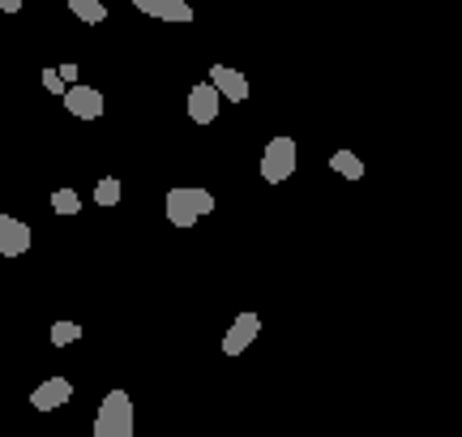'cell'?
Returning a JSON list of instances; mask_svg holds the SVG:
<instances>
[{
    "instance_id": "ac0fdd59",
    "label": "cell",
    "mask_w": 462,
    "mask_h": 437,
    "mask_svg": "<svg viewBox=\"0 0 462 437\" xmlns=\"http://www.w3.org/2000/svg\"><path fill=\"white\" fill-rule=\"evenodd\" d=\"M60 78H65V82H73V86H78V65H60Z\"/></svg>"
},
{
    "instance_id": "8992f818",
    "label": "cell",
    "mask_w": 462,
    "mask_h": 437,
    "mask_svg": "<svg viewBox=\"0 0 462 437\" xmlns=\"http://www.w3.org/2000/svg\"><path fill=\"white\" fill-rule=\"evenodd\" d=\"M69 399H73V382L69 377H48V382H39V386L31 390V407L34 412H56V407H65Z\"/></svg>"
},
{
    "instance_id": "3957f363",
    "label": "cell",
    "mask_w": 462,
    "mask_h": 437,
    "mask_svg": "<svg viewBox=\"0 0 462 437\" xmlns=\"http://www.w3.org/2000/svg\"><path fill=\"white\" fill-rule=\"evenodd\" d=\"M296 163H300V146L296 137H270L262 151V181L265 185H282V181H291L296 176Z\"/></svg>"
},
{
    "instance_id": "30bf717a",
    "label": "cell",
    "mask_w": 462,
    "mask_h": 437,
    "mask_svg": "<svg viewBox=\"0 0 462 437\" xmlns=\"http://www.w3.org/2000/svg\"><path fill=\"white\" fill-rule=\"evenodd\" d=\"M210 82H215V90L223 95L227 103H245L248 99V78L240 73V69L231 65H210Z\"/></svg>"
},
{
    "instance_id": "8fae6325",
    "label": "cell",
    "mask_w": 462,
    "mask_h": 437,
    "mask_svg": "<svg viewBox=\"0 0 462 437\" xmlns=\"http://www.w3.org/2000/svg\"><path fill=\"white\" fill-rule=\"evenodd\" d=\"M330 168L338 172V176H346V181H364V172H368V168H364V159L356 151H334L330 154Z\"/></svg>"
},
{
    "instance_id": "9c48e42d",
    "label": "cell",
    "mask_w": 462,
    "mask_h": 437,
    "mask_svg": "<svg viewBox=\"0 0 462 437\" xmlns=\"http://www.w3.org/2000/svg\"><path fill=\"white\" fill-rule=\"evenodd\" d=\"M133 5H137V14L159 17V22H180V26H189L198 17L189 0H133Z\"/></svg>"
},
{
    "instance_id": "2e32d148",
    "label": "cell",
    "mask_w": 462,
    "mask_h": 437,
    "mask_svg": "<svg viewBox=\"0 0 462 437\" xmlns=\"http://www.w3.org/2000/svg\"><path fill=\"white\" fill-rule=\"evenodd\" d=\"M43 86H48L51 95H60V99H65V90H69V82L60 78V69H43Z\"/></svg>"
},
{
    "instance_id": "ba28073f",
    "label": "cell",
    "mask_w": 462,
    "mask_h": 437,
    "mask_svg": "<svg viewBox=\"0 0 462 437\" xmlns=\"http://www.w3.org/2000/svg\"><path fill=\"white\" fill-rule=\"evenodd\" d=\"M218 103H223V95L215 90V82L193 86V90H189V116H193V125H215Z\"/></svg>"
},
{
    "instance_id": "277c9868",
    "label": "cell",
    "mask_w": 462,
    "mask_h": 437,
    "mask_svg": "<svg viewBox=\"0 0 462 437\" xmlns=\"http://www.w3.org/2000/svg\"><path fill=\"white\" fill-rule=\"evenodd\" d=\"M31 245H34L31 223H22V218L0 210V257L14 262V257H22V253H31Z\"/></svg>"
},
{
    "instance_id": "5bb4252c",
    "label": "cell",
    "mask_w": 462,
    "mask_h": 437,
    "mask_svg": "<svg viewBox=\"0 0 462 437\" xmlns=\"http://www.w3.org/2000/svg\"><path fill=\"white\" fill-rule=\"evenodd\" d=\"M51 210H56V215H78V210H82V198H78V189H56V193H51Z\"/></svg>"
},
{
    "instance_id": "4fadbf2b",
    "label": "cell",
    "mask_w": 462,
    "mask_h": 437,
    "mask_svg": "<svg viewBox=\"0 0 462 437\" xmlns=\"http://www.w3.org/2000/svg\"><path fill=\"white\" fill-rule=\"evenodd\" d=\"M82 339V321H51V348H69Z\"/></svg>"
},
{
    "instance_id": "52a82bcc",
    "label": "cell",
    "mask_w": 462,
    "mask_h": 437,
    "mask_svg": "<svg viewBox=\"0 0 462 437\" xmlns=\"http://www.w3.org/2000/svg\"><path fill=\"white\" fill-rule=\"evenodd\" d=\"M65 112L78 120H99L103 116V95L95 90V86H69L65 90Z\"/></svg>"
},
{
    "instance_id": "e0dca14e",
    "label": "cell",
    "mask_w": 462,
    "mask_h": 437,
    "mask_svg": "<svg viewBox=\"0 0 462 437\" xmlns=\"http://www.w3.org/2000/svg\"><path fill=\"white\" fill-rule=\"evenodd\" d=\"M26 0H0V14H22Z\"/></svg>"
},
{
    "instance_id": "9a60e30c",
    "label": "cell",
    "mask_w": 462,
    "mask_h": 437,
    "mask_svg": "<svg viewBox=\"0 0 462 437\" xmlns=\"http://www.w3.org/2000/svg\"><path fill=\"white\" fill-rule=\"evenodd\" d=\"M120 193H125V189H120V181H116V176H103L99 185H95V202H99V206H116V202H120Z\"/></svg>"
},
{
    "instance_id": "5b68a950",
    "label": "cell",
    "mask_w": 462,
    "mask_h": 437,
    "mask_svg": "<svg viewBox=\"0 0 462 437\" xmlns=\"http://www.w3.org/2000/svg\"><path fill=\"white\" fill-rule=\"evenodd\" d=\"M262 335V318L248 309V313H240V318L227 326V335H223V356H245L248 343Z\"/></svg>"
},
{
    "instance_id": "7a4b0ae2",
    "label": "cell",
    "mask_w": 462,
    "mask_h": 437,
    "mask_svg": "<svg viewBox=\"0 0 462 437\" xmlns=\"http://www.w3.org/2000/svg\"><path fill=\"white\" fill-rule=\"evenodd\" d=\"M137 412H133L129 390H107L99 412H95V433L90 437H133Z\"/></svg>"
},
{
    "instance_id": "7c38bea8",
    "label": "cell",
    "mask_w": 462,
    "mask_h": 437,
    "mask_svg": "<svg viewBox=\"0 0 462 437\" xmlns=\"http://www.w3.org/2000/svg\"><path fill=\"white\" fill-rule=\"evenodd\" d=\"M69 14H78L86 26H99L107 9H103V0H69Z\"/></svg>"
},
{
    "instance_id": "6da1fadb",
    "label": "cell",
    "mask_w": 462,
    "mask_h": 437,
    "mask_svg": "<svg viewBox=\"0 0 462 437\" xmlns=\"http://www.w3.org/2000/svg\"><path fill=\"white\" fill-rule=\"evenodd\" d=\"M163 210L171 228H193V223H201L215 210V193L201 185H171L163 198Z\"/></svg>"
}]
</instances>
